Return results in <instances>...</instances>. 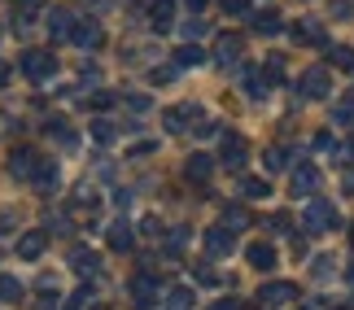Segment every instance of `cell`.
Segmentation results:
<instances>
[{
    "label": "cell",
    "mask_w": 354,
    "mask_h": 310,
    "mask_svg": "<svg viewBox=\"0 0 354 310\" xmlns=\"http://www.w3.org/2000/svg\"><path fill=\"white\" fill-rule=\"evenodd\" d=\"M167 310H193V289H171Z\"/></svg>",
    "instance_id": "obj_29"
},
{
    "label": "cell",
    "mask_w": 354,
    "mask_h": 310,
    "mask_svg": "<svg viewBox=\"0 0 354 310\" xmlns=\"http://www.w3.org/2000/svg\"><path fill=\"white\" fill-rule=\"evenodd\" d=\"M319 188V171L310 166V162H302V166L293 171V197H306V193H315Z\"/></svg>",
    "instance_id": "obj_11"
},
{
    "label": "cell",
    "mask_w": 354,
    "mask_h": 310,
    "mask_svg": "<svg viewBox=\"0 0 354 310\" xmlns=\"http://www.w3.org/2000/svg\"><path fill=\"white\" fill-rule=\"evenodd\" d=\"M245 258H250L254 271H271V267H276V249H271L267 240H254V245L245 249Z\"/></svg>",
    "instance_id": "obj_9"
},
{
    "label": "cell",
    "mask_w": 354,
    "mask_h": 310,
    "mask_svg": "<svg viewBox=\"0 0 354 310\" xmlns=\"http://www.w3.org/2000/svg\"><path fill=\"white\" fill-rule=\"evenodd\" d=\"M254 31H258V35H280V31H284L280 13H258V18H254Z\"/></svg>",
    "instance_id": "obj_23"
},
{
    "label": "cell",
    "mask_w": 354,
    "mask_h": 310,
    "mask_svg": "<svg viewBox=\"0 0 354 310\" xmlns=\"http://www.w3.org/2000/svg\"><path fill=\"white\" fill-rule=\"evenodd\" d=\"M5 79H9V70H5V61H0V88H5Z\"/></svg>",
    "instance_id": "obj_45"
},
{
    "label": "cell",
    "mask_w": 354,
    "mask_h": 310,
    "mask_svg": "<svg viewBox=\"0 0 354 310\" xmlns=\"http://www.w3.org/2000/svg\"><path fill=\"white\" fill-rule=\"evenodd\" d=\"M328 57H333V66H337V70H346V75H354V48H346V44H337V48H328Z\"/></svg>",
    "instance_id": "obj_26"
},
{
    "label": "cell",
    "mask_w": 354,
    "mask_h": 310,
    "mask_svg": "<svg viewBox=\"0 0 354 310\" xmlns=\"http://www.w3.org/2000/svg\"><path fill=\"white\" fill-rule=\"evenodd\" d=\"M293 35L302 39V44H324V26H319L315 18H302V22L293 26Z\"/></svg>",
    "instance_id": "obj_21"
},
{
    "label": "cell",
    "mask_w": 354,
    "mask_h": 310,
    "mask_svg": "<svg viewBox=\"0 0 354 310\" xmlns=\"http://www.w3.org/2000/svg\"><path fill=\"white\" fill-rule=\"evenodd\" d=\"M210 310H241V302H232V298H227V302H214Z\"/></svg>",
    "instance_id": "obj_42"
},
{
    "label": "cell",
    "mask_w": 354,
    "mask_h": 310,
    "mask_svg": "<svg viewBox=\"0 0 354 310\" xmlns=\"http://www.w3.org/2000/svg\"><path fill=\"white\" fill-rule=\"evenodd\" d=\"M197 35H206V22H201V18L184 22V39H197Z\"/></svg>",
    "instance_id": "obj_37"
},
{
    "label": "cell",
    "mask_w": 354,
    "mask_h": 310,
    "mask_svg": "<svg viewBox=\"0 0 354 310\" xmlns=\"http://www.w3.org/2000/svg\"><path fill=\"white\" fill-rule=\"evenodd\" d=\"M263 166L267 171H284V166H289V153H284V149H267L263 153Z\"/></svg>",
    "instance_id": "obj_30"
},
{
    "label": "cell",
    "mask_w": 354,
    "mask_h": 310,
    "mask_svg": "<svg viewBox=\"0 0 354 310\" xmlns=\"http://www.w3.org/2000/svg\"><path fill=\"white\" fill-rule=\"evenodd\" d=\"M267 227H271V232H289V214H271V219H267Z\"/></svg>",
    "instance_id": "obj_38"
},
{
    "label": "cell",
    "mask_w": 354,
    "mask_h": 310,
    "mask_svg": "<svg viewBox=\"0 0 354 310\" xmlns=\"http://www.w3.org/2000/svg\"><path fill=\"white\" fill-rule=\"evenodd\" d=\"M9 5L18 9V18H22V22H31L35 13H39V0H9Z\"/></svg>",
    "instance_id": "obj_32"
},
{
    "label": "cell",
    "mask_w": 354,
    "mask_h": 310,
    "mask_svg": "<svg viewBox=\"0 0 354 310\" xmlns=\"http://www.w3.org/2000/svg\"><path fill=\"white\" fill-rule=\"evenodd\" d=\"M201 61H206V52H201L193 39H188L184 48H175V66H201Z\"/></svg>",
    "instance_id": "obj_24"
},
{
    "label": "cell",
    "mask_w": 354,
    "mask_h": 310,
    "mask_svg": "<svg viewBox=\"0 0 354 310\" xmlns=\"http://www.w3.org/2000/svg\"><path fill=\"white\" fill-rule=\"evenodd\" d=\"M245 153H250V144H245L236 131H232V136H223V166L241 171V166H245Z\"/></svg>",
    "instance_id": "obj_10"
},
{
    "label": "cell",
    "mask_w": 354,
    "mask_h": 310,
    "mask_svg": "<svg viewBox=\"0 0 354 310\" xmlns=\"http://www.w3.org/2000/svg\"><path fill=\"white\" fill-rule=\"evenodd\" d=\"M333 18H350V0H333Z\"/></svg>",
    "instance_id": "obj_40"
},
{
    "label": "cell",
    "mask_w": 354,
    "mask_h": 310,
    "mask_svg": "<svg viewBox=\"0 0 354 310\" xmlns=\"http://www.w3.org/2000/svg\"><path fill=\"white\" fill-rule=\"evenodd\" d=\"M171 0H153V5H149V26H153V31H167L171 26Z\"/></svg>",
    "instance_id": "obj_19"
},
{
    "label": "cell",
    "mask_w": 354,
    "mask_h": 310,
    "mask_svg": "<svg viewBox=\"0 0 354 310\" xmlns=\"http://www.w3.org/2000/svg\"><path fill=\"white\" fill-rule=\"evenodd\" d=\"M284 79V57H267V84H280Z\"/></svg>",
    "instance_id": "obj_33"
},
{
    "label": "cell",
    "mask_w": 354,
    "mask_h": 310,
    "mask_svg": "<svg viewBox=\"0 0 354 310\" xmlns=\"http://www.w3.org/2000/svg\"><path fill=\"white\" fill-rule=\"evenodd\" d=\"M22 284H18V280H13V275H0V302H22Z\"/></svg>",
    "instance_id": "obj_28"
},
{
    "label": "cell",
    "mask_w": 354,
    "mask_h": 310,
    "mask_svg": "<svg viewBox=\"0 0 354 310\" xmlns=\"http://www.w3.org/2000/svg\"><path fill=\"white\" fill-rule=\"evenodd\" d=\"M105 236H110V249H114V253H127V249L136 245V236H131V227H127V223H122V219H118V223H110V232H105Z\"/></svg>",
    "instance_id": "obj_15"
},
{
    "label": "cell",
    "mask_w": 354,
    "mask_h": 310,
    "mask_svg": "<svg viewBox=\"0 0 354 310\" xmlns=\"http://www.w3.org/2000/svg\"><path fill=\"white\" fill-rule=\"evenodd\" d=\"M241 84H245V92H250L254 101H258V97H267V75L250 70V66H245V70H241Z\"/></svg>",
    "instance_id": "obj_22"
},
{
    "label": "cell",
    "mask_w": 354,
    "mask_h": 310,
    "mask_svg": "<svg viewBox=\"0 0 354 310\" xmlns=\"http://www.w3.org/2000/svg\"><path fill=\"white\" fill-rule=\"evenodd\" d=\"M184 5L193 9V13H201V9H206V0H184Z\"/></svg>",
    "instance_id": "obj_44"
},
{
    "label": "cell",
    "mask_w": 354,
    "mask_h": 310,
    "mask_svg": "<svg viewBox=\"0 0 354 310\" xmlns=\"http://www.w3.org/2000/svg\"><path fill=\"white\" fill-rule=\"evenodd\" d=\"M197 280H201V284H219V275H214L210 267H201V271H197Z\"/></svg>",
    "instance_id": "obj_41"
},
{
    "label": "cell",
    "mask_w": 354,
    "mask_h": 310,
    "mask_svg": "<svg viewBox=\"0 0 354 310\" xmlns=\"http://www.w3.org/2000/svg\"><path fill=\"white\" fill-rule=\"evenodd\" d=\"M92 136H97V144H110L114 140V123L110 118H97V123H92Z\"/></svg>",
    "instance_id": "obj_31"
},
{
    "label": "cell",
    "mask_w": 354,
    "mask_h": 310,
    "mask_svg": "<svg viewBox=\"0 0 354 310\" xmlns=\"http://www.w3.org/2000/svg\"><path fill=\"white\" fill-rule=\"evenodd\" d=\"M110 105H114L110 92H97V97H92V110H110Z\"/></svg>",
    "instance_id": "obj_39"
},
{
    "label": "cell",
    "mask_w": 354,
    "mask_h": 310,
    "mask_svg": "<svg viewBox=\"0 0 354 310\" xmlns=\"http://www.w3.org/2000/svg\"><path fill=\"white\" fill-rule=\"evenodd\" d=\"M71 267H75L79 275H97L101 258H97V253H92V249H84V245H79V249H71Z\"/></svg>",
    "instance_id": "obj_16"
},
{
    "label": "cell",
    "mask_w": 354,
    "mask_h": 310,
    "mask_svg": "<svg viewBox=\"0 0 354 310\" xmlns=\"http://www.w3.org/2000/svg\"><path fill=\"white\" fill-rule=\"evenodd\" d=\"M35 171H39V157L31 149H13V157H9V175H13V180H35Z\"/></svg>",
    "instance_id": "obj_5"
},
{
    "label": "cell",
    "mask_w": 354,
    "mask_h": 310,
    "mask_svg": "<svg viewBox=\"0 0 354 310\" xmlns=\"http://www.w3.org/2000/svg\"><path fill=\"white\" fill-rule=\"evenodd\" d=\"M53 70H57V57H53V52H44V48H26V52H22V75H26V79L44 84Z\"/></svg>",
    "instance_id": "obj_2"
},
{
    "label": "cell",
    "mask_w": 354,
    "mask_h": 310,
    "mask_svg": "<svg viewBox=\"0 0 354 310\" xmlns=\"http://www.w3.org/2000/svg\"><path fill=\"white\" fill-rule=\"evenodd\" d=\"M241 197L245 201H267L271 197V184L258 180V175H245V180H241Z\"/></svg>",
    "instance_id": "obj_17"
},
{
    "label": "cell",
    "mask_w": 354,
    "mask_h": 310,
    "mask_svg": "<svg viewBox=\"0 0 354 310\" xmlns=\"http://www.w3.org/2000/svg\"><path fill=\"white\" fill-rule=\"evenodd\" d=\"M333 118H337V123H354V101H342L333 110Z\"/></svg>",
    "instance_id": "obj_36"
},
{
    "label": "cell",
    "mask_w": 354,
    "mask_h": 310,
    "mask_svg": "<svg viewBox=\"0 0 354 310\" xmlns=\"http://www.w3.org/2000/svg\"><path fill=\"white\" fill-rule=\"evenodd\" d=\"M315 149H319V153H328V149H333V153H346L342 144H337V140L328 136V131H324V136H315Z\"/></svg>",
    "instance_id": "obj_35"
},
{
    "label": "cell",
    "mask_w": 354,
    "mask_h": 310,
    "mask_svg": "<svg viewBox=\"0 0 354 310\" xmlns=\"http://www.w3.org/2000/svg\"><path fill=\"white\" fill-rule=\"evenodd\" d=\"M328 88H333V79H328V70H324V66H310V70L302 75V97L324 101V97H328Z\"/></svg>",
    "instance_id": "obj_3"
},
{
    "label": "cell",
    "mask_w": 354,
    "mask_h": 310,
    "mask_svg": "<svg viewBox=\"0 0 354 310\" xmlns=\"http://www.w3.org/2000/svg\"><path fill=\"white\" fill-rule=\"evenodd\" d=\"M302 227H306V232L310 236H319V232H333V227H337V210H333V201H310V206H306V214H302Z\"/></svg>",
    "instance_id": "obj_1"
},
{
    "label": "cell",
    "mask_w": 354,
    "mask_h": 310,
    "mask_svg": "<svg viewBox=\"0 0 354 310\" xmlns=\"http://www.w3.org/2000/svg\"><path fill=\"white\" fill-rule=\"evenodd\" d=\"M219 5H223V13H236V18L250 13V0H219Z\"/></svg>",
    "instance_id": "obj_34"
},
{
    "label": "cell",
    "mask_w": 354,
    "mask_h": 310,
    "mask_svg": "<svg viewBox=\"0 0 354 310\" xmlns=\"http://www.w3.org/2000/svg\"><path fill=\"white\" fill-rule=\"evenodd\" d=\"M153 298H158V280L149 275V271H140V275L131 280V302L149 310V306H153Z\"/></svg>",
    "instance_id": "obj_7"
},
{
    "label": "cell",
    "mask_w": 354,
    "mask_h": 310,
    "mask_svg": "<svg viewBox=\"0 0 354 310\" xmlns=\"http://www.w3.org/2000/svg\"><path fill=\"white\" fill-rule=\"evenodd\" d=\"M241 48H245L241 35H219V44H214V57H219L223 66H232V61L241 57Z\"/></svg>",
    "instance_id": "obj_13"
},
{
    "label": "cell",
    "mask_w": 354,
    "mask_h": 310,
    "mask_svg": "<svg viewBox=\"0 0 354 310\" xmlns=\"http://www.w3.org/2000/svg\"><path fill=\"white\" fill-rule=\"evenodd\" d=\"M188 114H197V110H188V105H171V110H167V131H184Z\"/></svg>",
    "instance_id": "obj_27"
},
{
    "label": "cell",
    "mask_w": 354,
    "mask_h": 310,
    "mask_svg": "<svg viewBox=\"0 0 354 310\" xmlns=\"http://www.w3.org/2000/svg\"><path fill=\"white\" fill-rule=\"evenodd\" d=\"M346 153H354V140H350V144H346Z\"/></svg>",
    "instance_id": "obj_46"
},
{
    "label": "cell",
    "mask_w": 354,
    "mask_h": 310,
    "mask_svg": "<svg viewBox=\"0 0 354 310\" xmlns=\"http://www.w3.org/2000/svg\"><path fill=\"white\" fill-rule=\"evenodd\" d=\"M350 245H354V223H350Z\"/></svg>",
    "instance_id": "obj_47"
},
{
    "label": "cell",
    "mask_w": 354,
    "mask_h": 310,
    "mask_svg": "<svg viewBox=\"0 0 354 310\" xmlns=\"http://www.w3.org/2000/svg\"><path fill=\"white\" fill-rule=\"evenodd\" d=\"M44 245H48V232H39V227H31V232H22L18 236V258H39V253H44Z\"/></svg>",
    "instance_id": "obj_8"
},
{
    "label": "cell",
    "mask_w": 354,
    "mask_h": 310,
    "mask_svg": "<svg viewBox=\"0 0 354 310\" xmlns=\"http://www.w3.org/2000/svg\"><path fill=\"white\" fill-rule=\"evenodd\" d=\"M350 284H354V267H350Z\"/></svg>",
    "instance_id": "obj_48"
},
{
    "label": "cell",
    "mask_w": 354,
    "mask_h": 310,
    "mask_svg": "<svg viewBox=\"0 0 354 310\" xmlns=\"http://www.w3.org/2000/svg\"><path fill=\"white\" fill-rule=\"evenodd\" d=\"M223 227H227V232L250 227V214H245V206H227V210H223Z\"/></svg>",
    "instance_id": "obj_25"
},
{
    "label": "cell",
    "mask_w": 354,
    "mask_h": 310,
    "mask_svg": "<svg viewBox=\"0 0 354 310\" xmlns=\"http://www.w3.org/2000/svg\"><path fill=\"white\" fill-rule=\"evenodd\" d=\"M342 188H346V193H354V171H346V175H342Z\"/></svg>",
    "instance_id": "obj_43"
},
{
    "label": "cell",
    "mask_w": 354,
    "mask_h": 310,
    "mask_svg": "<svg viewBox=\"0 0 354 310\" xmlns=\"http://www.w3.org/2000/svg\"><path fill=\"white\" fill-rule=\"evenodd\" d=\"M71 39H75L79 48H101L105 31H101V22H92V18H79V22H75V31H71Z\"/></svg>",
    "instance_id": "obj_4"
},
{
    "label": "cell",
    "mask_w": 354,
    "mask_h": 310,
    "mask_svg": "<svg viewBox=\"0 0 354 310\" xmlns=\"http://www.w3.org/2000/svg\"><path fill=\"white\" fill-rule=\"evenodd\" d=\"M57 180H62V175H57V162H53V157H39L35 188H39V193H53V188H57Z\"/></svg>",
    "instance_id": "obj_14"
},
{
    "label": "cell",
    "mask_w": 354,
    "mask_h": 310,
    "mask_svg": "<svg viewBox=\"0 0 354 310\" xmlns=\"http://www.w3.org/2000/svg\"><path fill=\"white\" fill-rule=\"evenodd\" d=\"M258 298H263V306H284L297 298V284H289V280H276V284H263L258 289Z\"/></svg>",
    "instance_id": "obj_6"
},
{
    "label": "cell",
    "mask_w": 354,
    "mask_h": 310,
    "mask_svg": "<svg viewBox=\"0 0 354 310\" xmlns=\"http://www.w3.org/2000/svg\"><path fill=\"white\" fill-rule=\"evenodd\" d=\"M206 249H210V253H232V232H227L223 223L210 227V232H206Z\"/></svg>",
    "instance_id": "obj_18"
},
{
    "label": "cell",
    "mask_w": 354,
    "mask_h": 310,
    "mask_svg": "<svg viewBox=\"0 0 354 310\" xmlns=\"http://www.w3.org/2000/svg\"><path fill=\"white\" fill-rule=\"evenodd\" d=\"M210 171H214V162H210L206 153H193V157L184 162V175H188L193 184H206V180H210Z\"/></svg>",
    "instance_id": "obj_12"
},
{
    "label": "cell",
    "mask_w": 354,
    "mask_h": 310,
    "mask_svg": "<svg viewBox=\"0 0 354 310\" xmlns=\"http://www.w3.org/2000/svg\"><path fill=\"white\" fill-rule=\"evenodd\" d=\"M71 31H75V18H71L66 9H53V18H48V35H53V39H66Z\"/></svg>",
    "instance_id": "obj_20"
}]
</instances>
